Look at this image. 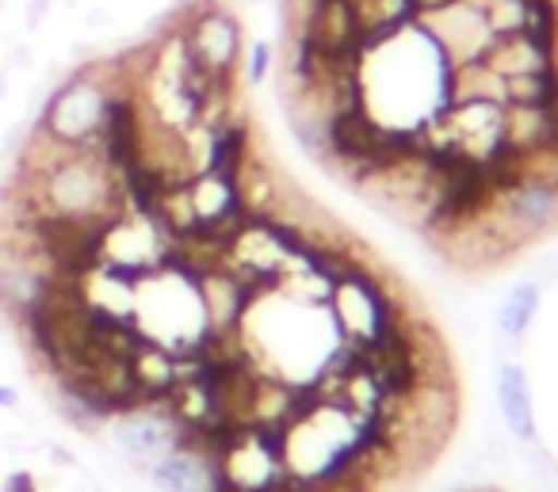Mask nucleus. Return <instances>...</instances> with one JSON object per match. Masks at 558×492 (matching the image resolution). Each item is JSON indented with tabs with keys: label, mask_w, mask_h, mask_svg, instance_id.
I'll use <instances>...</instances> for the list:
<instances>
[{
	"label": "nucleus",
	"mask_w": 558,
	"mask_h": 492,
	"mask_svg": "<svg viewBox=\"0 0 558 492\" xmlns=\"http://www.w3.org/2000/svg\"><path fill=\"white\" fill-rule=\"evenodd\" d=\"M539 302H543L539 286H535V283H517L509 294H505L501 309H497V332H501L505 340L527 336L535 313H539Z\"/></svg>",
	"instance_id": "nucleus-9"
},
{
	"label": "nucleus",
	"mask_w": 558,
	"mask_h": 492,
	"mask_svg": "<svg viewBox=\"0 0 558 492\" xmlns=\"http://www.w3.org/2000/svg\"><path fill=\"white\" fill-rule=\"evenodd\" d=\"M177 35L184 39L192 62L207 73L210 81H233L241 58H245V32L241 20L226 4L215 0H195L192 9L177 20Z\"/></svg>",
	"instance_id": "nucleus-3"
},
{
	"label": "nucleus",
	"mask_w": 558,
	"mask_h": 492,
	"mask_svg": "<svg viewBox=\"0 0 558 492\" xmlns=\"http://www.w3.org/2000/svg\"><path fill=\"white\" fill-rule=\"evenodd\" d=\"M20 401H24V397H20V390H16V385L0 382V413H16V408H20Z\"/></svg>",
	"instance_id": "nucleus-13"
},
{
	"label": "nucleus",
	"mask_w": 558,
	"mask_h": 492,
	"mask_svg": "<svg viewBox=\"0 0 558 492\" xmlns=\"http://www.w3.org/2000/svg\"><path fill=\"white\" fill-rule=\"evenodd\" d=\"M50 9H54V0H27V9H24V24H27V32H35V27L47 24Z\"/></svg>",
	"instance_id": "nucleus-12"
},
{
	"label": "nucleus",
	"mask_w": 558,
	"mask_h": 492,
	"mask_svg": "<svg viewBox=\"0 0 558 492\" xmlns=\"http://www.w3.org/2000/svg\"><path fill=\"white\" fill-rule=\"evenodd\" d=\"M326 309L333 317L341 340L349 347H356V352H367V347L379 344L405 313V306L395 298V291L360 260L337 279Z\"/></svg>",
	"instance_id": "nucleus-2"
},
{
	"label": "nucleus",
	"mask_w": 558,
	"mask_h": 492,
	"mask_svg": "<svg viewBox=\"0 0 558 492\" xmlns=\"http://www.w3.org/2000/svg\"><path fill=\"white\" fill-rule=\"evenodd\" d=\"M413 24L436 42V50H440L451 70H456V65L482 62L486 50L497 42L489 20L474 9L471 0H448L440 9H425L413 16Z\"/></svg>",
	"instance_id": "nucleus-5"
},
{
	"label": "nucleus",
	"mask_w": 558,
	"mask_h": 492,
	"mask_svg": "<svg viewBox=\"0 0 558 492\" xmlns=\"http://www.w3.org/2000/svg\"><path fill=\"white\" fill-rule=\"evenodd\" d=\"M142 481L149 484V492H226L215 451L199 435H192L165 458L149 462Z\"/></svg>",
	"instance_id": "nucleus-7"
},
{
	"label": "nucleus",
	"mask_w": 558,
	"mask_h": 492,
	"mask_svg": "<svg viewBox=\"0 0 558 492\" xmlns=\"http://www.w3.org/2000/svg\"><path fill=\"white\" fill-rule=\"evenodd\" d=\"M88 492H108L104 484H96V481H88Z\"/></svg>",
	"instance_id": "nucleus-16"
},
{
	"label": "nucleus",
	"mask_w": 558,
	"mask_h": 492,
	"mask_svg": "<svg viewBox=\"0 0 558 492\" xmlns=\"http://www.w3.org/2000/svg\"><path fill=\"white\" fill-rule=\"evenodd\" d=\"M489 210L520 245H532L535 237L558 230V192L547 184H535V180H505V184H497Z\"/></svg>",
	"instance_id": "nucleus-6"
},
{
	"label": "nucleus",
	"mask_w": 558,
	"mask_h": 492,
	"mask_svg": "<svg viewBox=\"0 0 558 492\" xmlns=\"http://www.w3.org/2000/svg\"><path fill=\"white\" fill-rule=\"evenodd\" d=\"M9 93V65H0V96Z\"/></svg>",
	"instance_id": "nucleus-15"
},
{
	"label": "nucleus",
	"mask_w": 558,
	"mask_h": 492,
	"mask_svg": "<svg viewBox=\"0 0 558 492\" xmlns=\"http://www.w3.org/2000/svg\"><path fill=\"white\" fill-rule=\"evenodd\" d=\"M497 408L501 420L509 428L512 439H520L524 446L535 443V397L532 382H527L520 362H501L497 367Z\"/></svg>",
	"instance_id": "nucleus-8"
},
{
	"label": "nucleus",
	"mask_w": 558,
	"mask_h": 492,
	"mask_svg": "<svg viewBox=\"0 0 558 492\" xmlns=\"http://www.w3.org/2000/svg\"><path fill=\"white\" fill-rule=\"evenodd\" d=\"M119 73H123L119 62H93L73 70L50 93L35 131L47 142H54L58 149H100L104 134H108L111 103H116L119 88L126 85Z\"/></svg>",
	"instance_id": "nucleus-1"
},
{
	"label": "nucleus",
	"mask_w": 558,
	"mask_h": 492,
	"mask_svg": "<svg viewBox=\"0 0 558 492\" xmlns=\"http://www.w3.org/2000/svg\"><path fill=\"white\" fill-rule=\"evenodd\" d=\"M111 24V12L108 9H93L88 12V27H108Z\"/></svg>",
	"instance_id": "nucleus-14"
},
{
	"label": "nucleus",
	"mask_w": 558,
	"mask_h": 492,
	"mask_svg": "<svg viewBox=\"0 0 558 492\" xmlns=\"http://www.w3.org/2000/svg\"><path fill=\"white\" fill-rule=\"evenodd\" d=\"M245 85L248 88H256V85H264L268 81V73H271V62H276V50H271V42H264V39H256V42H248V50H245Z\"/></svg>",
	"instance_id": "nucleus-10"
},
{
	"label": "nucleus",
	"mask_w": 558,
	"mask_h": 492,
	"mask_svg": "<svg viewBox=\"0 0 558 492\" xmlns=\"http://www.w3.org/2000/svg\"><path fill=\"white\" fill-rule=\"evenodd\" d=\"M108 435L119 458H126V466H149V462L165 458L169 451L184 446L187 439H192V431L172 413L169 401L149 397L111 416Z\"/></svg>",
	"instance_id": "nucleus-4"
},
{
	"label": "nucleus",
	"mask_w": 558,
	"mask_h": 492,
	"mask_svg": "<svg viewBox=\"0 0 558 492\" xmlns=\"http://www.w3.org/2000/svg\"><path fill=\"white\" fill-rule=\"evenodd\" d=\"M0 492H39V484H35L32 469H12V473H4V481H0Z\"/></svg>",
	"instance_id": "nucleus-11"
}]
</instances>
